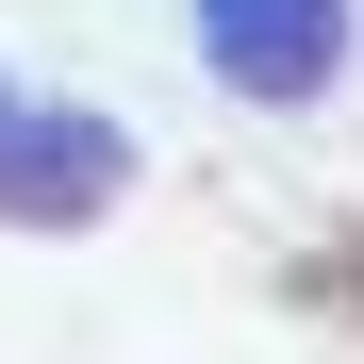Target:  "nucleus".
<instances>
[{"mask_svg": "<svg viewBox=\"0 0 364 364\" xmlns=\"http://www.w3.org/2000/svg\"><path fill=\"white\" fill-rule=\"evenodd\" d=\"M133 116H100V100H50L0 67V232H33V249H67V232H100L116 199H133Z\"/></svg>", "mask_w": 364, "mask_h": 364, "instance_id": "nucleus-1", "label": "nucleus"}, {"mask_svg": "<svg viewBox=\"0 0 364 364\" xmlns=\"http://www.w3.org/2000/svg\"><path fill=\"white\" fill-rule=\"evenodd\" d=\"M182 50H199L249 116H315L364 67V0H182Z\"/></svg>", "mask_w": 364, "mask_h": 364, "instance_id": "nucleus-2", "label": "nucleus"}]
</instances>
